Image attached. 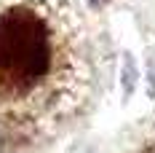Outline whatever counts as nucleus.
<instances>
[{"mask_svg": "<svg viewBox=\"0 0 155 153\" xmlns=\"http://www.w3.org/2000/svg\"><path fill=\"white\" fill-rule=\"evenodd\" d=\"M56 46L51 27L30 5H14L0 14V89L27 94L54 70Z\"/></svg>", "mask_w": 155, "mask_h": 153, "instance_id": "1", "label": "nucleus"}, {"mask_svg": "<svg viewBox=\"0 0 155 153\" xmlns=\"http://www.w3.org/2000/svg\"><path fill=\"white\" fill-rule=\"evenodd\" d=\"M88 3H91V5H104L107 0H88Z\"/></svg>", "mask_w": 155, "mask_h": 153, "instance_id": "2", "label": "nucleus"}]
</instances>
